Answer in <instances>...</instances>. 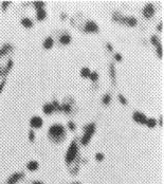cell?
<instances>
[{"instance_id": "obj_3", "label": "cell", "mask_w": 164, "mask_h": 184, "mask_svg": "<svg viewBox=\"0 0 164 184\" xmlns=\"http://www.w3.org/2000/svg\"><path fill=\"white\" fill-rule=\"evenodd\" d=\"M78 143H76L75 140H73V141L71 142V144L69 145L68 150L66 152V158H65L66 163H67V164H72V163L74 162L76 157H78Z\"/></svg>"}, {"instance_id": "obj_9", "label": "cell", "mask_w": 164, "mask_h": 184, "mask_svg": "<svg viewBox=\"0 0 164 184\" xmlns=\"http://www.w3.org/2000/svg\"><path fill=\"white\" fill-rule=\"evenodd\" d=\"M95 123H91V124H88V125L84 126V133H87V135H93L94 132H95Z\"/></svg>"}, {"instance_id": "obj_33", "label": "cell", "mask_w": 164, "mask_h": 184, "mask_svg": "<svg viewBox=\"0 0 164 184\" xmlns=\"http://www.w3.org/2000/svg\"><path fill=\"white\" fill-rule=\"evenodd\" d=\"M68 128L71 130V131H73V130H75V124L73 122H68Z\"/></svg>"}, {"instance_id": "obj_11", "label": "cell", "mask_w": 164, "mask_h": 184, "mask_svg": "<svg viewBox=\"0 0 164 184\" xmlns=\"http://www.w3.org/2000/svg\"><path fill=\"white\" fill-rule=\"evenodd\" d=\"M12 50H13L12 45H10V43H5V45H3V46L0 48V57L6 55V54H8L10 51H12Z\"/></svg>"}, {"instance_id": "obj_29", "label": "cell", "mask_w": 164, "mask_h": 184, "mask_svg": "<svg viewBox=\"0 0 164 184\" xmlns=\"http://www.w3.org/2000/svg\"><path fill=\"white\" fill-rule=\"evenodd\" d=\"M11 1H3V2H1V10H2L3 12H5L6 9L10 6V4H11Z\"/></svg>"}, {"instance_id": "obj_18", "label": "cell", "mask_w": 164, "mask_h": 184, "mask_svg": "<svg viewBox=\"0 0 164 184\" xmlns=\"http://www.w3.org/2000/svg\"><path fill=\"white\" fill-rule=\"evenodd\" d=\"M91 138H92V135H87V133H84L83 137H82V139H81L82 145H84V146H87V145L90 143V140H91Z\"/></svg>"}, {"instance_id": "obj_6", "label": "cell", "mask_w": 164, "mask_h": 184, "mask_svg": "<svg viewBox=\"0 0 164 184\" xmlns=\"http://www.w3.org/2000/svg\"><path fill=\"white\" fill-rule=\"evenodd\" d=\"M147 119H148V117H146L144 113L140 112V111H134L132 114V120L134 121V122L141 124V125H145Z\"/></svg>"}, {"instance_id": "obj_26", "label": "cell", "mask_w": 164, "mask_h": 184, "mask_svg": "<svg viewBox=\"0 0 164 184\" xmlns=\"http://www.w3.org/2000/svg\"><path fill=\"white\" fill-rule=\"evenodd\" d=\"M52 106H53V109H54V111H57V112H59V111H62V108H60V105H59V103L57 101H53L52 103Z\"/></svg>"}, {"instance_id": "obj_7", "label": "cell", "mask_w": 164, "mask_h": 184, "mask_svg": "<svg viewBox=\"0 0 164 184\" xmlns=\"http://www.w3.org/2000/svg\"><path fill=\"white\" fill-rule=\"evenodd\" d=\"M23 177H25L23 172H15V174L10 176L8 181H6V184H16L18 181H20Z\"/></svg>"}, {"instance_id": "obj_27", "label": "cell", "mask_w": 164, "mask_h": 184, "mask_svg": "<svg viewBox=\"0 0 164 184\" xmlns=\"http://www.w3.org/2000/svg\"><path fill=\"white\" fill-rule=\"evenodd\" d=\"M157 48V54H158V57L159 58H162L163 57V49H162V45H158V46L156 47Z\"/></svg>"}, {"instance_id": "obj_5", "label": "cell", "mask_w": 164, "mask_h": 184, "mask_svg": "<svg viewBox=\"0 0 164 184\" xmlns=\"http://www.w3.org/2000/svg\"><path fill=\"white\" fill-rule=\"evenodd\" d=\"M155 12H156V9H155V6H154V4L147 3V4L144 6V9H143V16H144L145 18L149 19L155 15Z\"/></svg>"}, {"instance_id": "obj_23", "label": "cell", "mask_w": 164, "mask_h": 184, "mask_svg": "<svg viewBox=\"0 0 164 184\" xmlns=\"http://www.w3.org/2000/svg\"><path fill=\"white\" fill-rule=\"evenodd\" d=\"M33 5L38 11V10H43L45 8V5H46V3L43 1H35V2H33Z\"/></svg>"}, {"instance_id": "obj_8", "label": "cell", "mask_w": 164, "mask_h": 184, "mask_svg": "<svg viewBox=\"0 0 164 184\" xmlns=\"http://www.w3.org/2000/svg\"><path fill=\"white\" fill-rule=\"evenodd\" d=\"M43 121L40 117H33L30 120V125H31L32 128H35V129H38V128H41L43 127Z\"/></svg>"}, {"instance_id": "obj_32", "label": "cell", "mask_w": 164, "mask_h": 184, "mask_svg": "<svg viewBox=\"0 0 164 184\" xmlns=\"http://www.w3.org/2000/svg\"><path fill=\"white\" fill-rule=\"evenodd\" d=\"M95 159H96V161L101 162V161H103V160H104V154H103V153H101V152H97L95 154Z\"/></svg>"}, {"instance_id": "obj_35", "label": "cell", "mask_w": 164, "mask_h": 184, "mask_svg": "<svg viewBox=\"0 0 164 184\" xmlns=\"http://www.w3.org/2000/svg\"><path fill=\"white\" fill-rule=\"evenodd\" d=\"M115 58L117 61H121L122 60V55L121 54H119V53H117V54L115 55Z\"/></svg>"}, {"instance_id": "obj_37", "label": "cell", "mask_w": 164, "mask_h": 184, "mask_svg": "<svg viewBox=\"0 0 164 184\" xmlns=\"http://www.w3.org/2000/svg\"><path fill=\"white\" fill-rule=\"evenodd\" d=\"M162 29H163V23H162V22H160V23L158 25V27H157V30H158L159 32H161Z\"/></svg>"}, {"instance_id": "obj_15", "label": "cell", "mask_w": 164, "mask_h": 184, "mask_svg": "<svg viewBox=\"0 0 164 184\" xmlns=\"http://www.w3.org/2000/svg\"><path fill=\"white\" fill-rule=\"evenodd\" d=\"M43 113H45V114H47V115H50V114H51L53 111H54L52 104H51V103H47V104L43 105Z\"/></svg>"}, {"instance_id": "obj_19", "label": "cell", "mask_w": 164, "mask_h": 184, "mask_svg": "<svg viewBox=\"0 0 164 184\" xmlns=\"http://www.w3.org/2000/svg\"><path fill=\"white\" fill-rule=\"evenodd\" d=\"M109 72H110V77H111L112 82L115 83L117 74H115V65L113 64H110V66H109Z\"/></svg>"}, {"instance_id": "obj_40", "label": "cell", "mask_w": 164, "mask_h": 184, "mask_svg": "<svg viewBox=\"0 0 164 184\" xmlns=\"http://www.w3.org/2000/svg\"><path fill=\"white\" fill-rule=\"evenodd\" d=\"M60 17H62V19H65L66 18V15H65V14H62V16H60Z\"/></svg>"}, {"instance_id": "obj_12", "label": "cell", "mask_w": 164, "mask_h": 184, "mask_svg": "<svg viewBox=\"0 0 164 184\" xmlns=\"http://www.w3.org/2000/svg\"><path fill=\"white\" fill-rule=\"evenodd\" d=\"M59 43H62V45H69V43H71V35L70 34H62L59 36Z\"/></svg>"}, {"instance_id": "obj_28", "label": "cell", "mask_w": 164, "mask_h": 184, "mask_svg": "<svg viewBox=\"0 0 164 184\" xmlns=\"http://www.w3.org/2000/svg\"><path fill=\"white\" fill-rule=\"evenodd\" d=\"M89 78L91 82H96V80H99V74H97V72H95V71H94V72H91Z\"/></svg>"}, {"instance_id": "obj_38", "label": "cell", "mask_w": 164, "mask_h": 184, "mask_svg": "<svg viewBox=\"0 0 164 184\" xmlns=\"http://www.w3.org/2000/svg\"><path fill=\"white\" fill-rule=\"evenodd\" d=\"M160 126H163V117H160L159 119V122H157Z\"/></svg>"}, {"instance_id": "obj_17", "label": "cell", "mask_w": 164, "mask_h": 184, "mask_svg": "<svg viewBox=\"0 0 164 184\" xmlns=\"http://www.w3.org/2000/svg\"><path fill=\"white\" fill-rule=\"evenodd\" d=\"M36 18H37V20H39V21L45 20V19L47 18V12L43 9L38 10L37 13H36Z\"/></svg>"}, {"instance_id": "obj_2", "label": "cell", "mask_w": 164, "mask_h": 184, "mask_svg": "<svg viewBox=\"0 0 164 184\" xmlns=\"http://www.w3.org/2000/svg\"><path fill=\"white\" fill-rule=\"evenodd\" d=\"M112 19H113L115 22H119V23H121V25H127V27H130V28L136 27L137 23H138L137 18H134L132 16H123L121 13H118V12H115L112 14Z\"/></svg>"}, {"instance_id": "obj_16", "label": "cell", "mask_w": 164, "mask_h": 184, "mask_svg": "<svg viewBox=\"0 0 164 184\" xmlns=\"http://www.w3.org/2000/svg\"><path fill=\"white\" fill-rule=\"evenodd\" d=\"M21 25L25 29H31L33 27V21L30 18H28V17H25V18L21 19Z\"/></svg>"}, {"instance_id": "obj_41", "label": "cell", "mask_w": 164, "mask_h": 184, "mask_svg": "<svg viewBox=\"0 0 164 184\" xmlns=\"http://www.w3.org/2000/svg\"><path fill=\"white\" fill-rule=\"evenodd\" d=\"M70 184H81L80 182H73V183H70Z\"/></svg>"}, {"instance_id": "obj_34", "label": "cell", "mask_w": 164, "mask_h": 184, "mask_svg": "<svg viewBox=\"0 0 164 184\" xmlns=\"http://www.w3.org/2000/svg\"><path fill=\"white\" fill-rule=\"evenodd\" d=\"M5 80H3L1 83H0V94H1V92L3 91V88H4V86H5Z\"/></svg>"}, {"instance_id": "obj_30", "label": "cell", "mask_w": 164, "mask_h": 184, "mask_svg": "<svg viewBox=\"0 0 164 184\" xmlns=\"http://www.w3.org/2000/svg\"><path fill=\"white\" fill-rule=\"evenodd\" d=\"M29 140H30V142H32V143L35 141V131L33 129H31V130L29 131Z\"/></svg>"}, {"instance_id": "obj_20", "label": "cell", "mask_w": 164, "mask_h": 184, "mask_svg": "<svg viewBox=\"0 0 164 184\" xmlns=\"http://www.w3.org/2000/svg\"><path fill=\"white\" fill-rule=\"evenodd\" d=\"M90 73H91V71H90V69L88 67L82 68V70H81V76L82 77H84V78H89Z\"/></svg>"}, {"instance_id": "obj_4", "label": "cell", "mask_w": 164, "mask_h": 184, "mask_svg": "<svg viewBox=\"0 0 164 184\" xmlns=\"http://www.w3.org/2000/svg\"><path fill=\"white\" fill-rule=\"evenodd\" d=\"M84 32H86V33H97L99 31V25H96L95 22L92 21V20H89V21H87L85 23L83 28Z\"/></svg>"}, {"instance_id": "obj_24", "label": "cell", "mask_w": 164, "mask_h": 184, "mask_svg": "<svg viewBox=\"0 0 164 184\" xmlns=\"http://www.w3.org/2000/svg\"><path fill=\"white\" fill-rule=\"evenodd\" d=\"M110 101H111V95L110 94H105L104 96H103V100H102V103L104 105H108L109 103H110Z\"/></svg>"}, {"instance_id": "obj_13", "label": "cell", "mask_w": 164, "mask_h": 184, "mask_svg": "<svg viewBox=\"0 0 164 184\" xmlns=\"http://www.w3.org/2000/svg\"><path fill=\"white\" fill-rule=\"evenodd\" d=\"M38 167H39V164H38V162L37 161H35V160L30 161V162L27 164V168H28V170H30V172H35V170H37Z\"/></svg>"}, {"instance_id": "obj_10", "label": "cell", "mask_w": 164, "mask_h": 184, "mask_svg": "<svg viewBox=\"0 0 164 184\" xmlns=\"http://www.w3.org/2000/svg\"><path fill=\"white\" fill-rule=\"evenodd\" d=\"M12 67H13V60L12 59H9L8 65H6L5 68L0 67V75H1V76H5V75H8L9 72L11 71V69H12Z\"/></svg>"}, {"instance_id": "obj_39", "label": "cell", "mask_w": 164, "mask_h": 184, "mask_svg": "<svg viewBox=\"0 0 164 184\" xmlns=\"http://www.w3.org/2000/svg\"><path fill=\"white\" fill-rule=\"evenodd\" d=\"M32 184H43V182H40V181H33L32 182Z\"/></svg>"}, {"instance_id": "obj_25", "label": "cell", "mask_w": 164, "mask_h": 184, "mask_svg": "<svg viewBox=\"0 0 164 184\" xmlns=\"http://www.w3.org/2000/svg\"><path fill=\"white\" fill-rule=\"evenodd\" d=\"M150 43L154 45V46H158V45H160V39L158 38V36H156V35H152V38H150Z\"/></svg>"}, {"instance_id": "obj_31", "label": "cell", "mask_w": 164, "mask_h": 184, "mask_svg": "<svg viewBox=\"0 0 164 184\" xmlns=\"http://www.w3.org/2000/svg\"><path fill=\"white\" fill-rule=\"evenodd\" d=\"M118 97H119V101H120V103H121L122 105H127V103H128V102H127L126 97H125L123 94H119Z\"/></svg>"}, {"instance_id": "obj_14", "label": "cell", "mask_w": 164, "mask_h": 184, "mask_svg": "<svg viewBox=\"0 0 164 184\" xmlns=\"http://www.w3.org/2000/svg\"><path fill=\"white\" fill-rule=\"evenodd\" d=\"M53 45H54V40H53L52 37H47L46 39L43 40V46L45 49H47V50L51 49V48L53 47Z\"/></svg>"}, {"instance_id": "obj_36", "label": "cell", "mask_w": 164, "mask_h": 184, "mask_svg": "<svg viewBox=\"0 0 164 184\" xmlns=\"http://www.w3.org/2000/svg\"><path fill=\"white\" fill-rule=\"evenodd\" d=\"M106 47H107V50H108V51H110V52H111L112 50H113V48H112V45H111V43H106Z\"/></svg>"}, {"instance_id": "obj_22", "label": "cell", "mask_w": 164, "mask_h": 184, "mask_svg": "<svg viewBox=\"0 0 164 184\" xmlns=\"http://www.w3.org/2000/svg\"><path fill=\"white\" fill-rule=\"evenodd\" d=\"M60 108H62V112H65V113H70L71 112V105L70 104H62L60 105Z\"/></svg>"}, {"instance_id": "obj_1", "label": "cell", "mask_w": 164, "mask_h": 184, "mask_svg": "<svg viewBox=\"0 0 164 184\" xmlns=\"http://www.w3.org/2000/svg\"><path fill=\"white\" fill-rule=\"evenodd\" d=\"M48 135H49V137L52 139L53 141L60 142L66 137V129L60 124H54V125L50 126Z\"/></svg>"}, {"instance_id": "obj_21", "label": "cell", "mask_w": 164, "mask_h": 184, "mask_svg": "<svg viewBox=\"0 0 164 184\" xmlns=\"http://www.w3.org/2000/svg\"><path fill=\"white\" fill-rule=\"evenodd\" d=\"M148 128H154V127H156V125H157V120L156 119H154V117H149V119H147V121H146V124H145Z\"/></svg>"}]
</instances>
